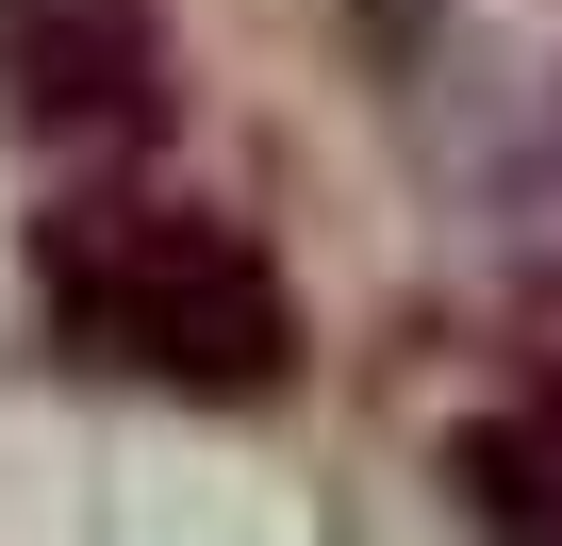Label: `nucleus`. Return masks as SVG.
<instances>
[{
	"instance_id": "obj_1",
	"label": "nucleus",
	"mask_w": 562,
	"mask_h": 546,
	"mask_svg": "<svg viewBox=\"0 0 562 546\" xmlns=\"http://www.w3.org/2000/svg\"><path fill=\"white\" fill-rule=\"evenodd\" d=\"M50 315H67V348H100V365H149V381H199V398H232V381H281V282L215 232V215H67L50 232Z\"/></svg>"
},
{
	"instance_id": "obj_2",
	"label": "nucleus",
	"mask_w": 562,
	"mask_h": 546,
	"mask_svg": "<svg viewBox=\"0 0 562 546\" xmlns=\"http://www.w3.org/2000/svg\"><path fill=\"white\" fill-rule=\"evenodd\" d=\"M0 83L34 133H149V0H0Z\"/></svg>"
},
{
	"instance_id": "obj_3",
	"label": "nucleus",
	"mask_w": 562,
	"mask_h": 546,
	"mask_svg": "<svg viewBox=\"0 0 562 546\" xmlns=\"http://www.w3.org/2000/svg\"><path fill=\"white\" fill-rule=\"evenodd\" d=\"M496 464H513V480H496V497H513V513H529V546H562V398H546V414H529V431H513V447H496Z\"/></svg>"
}]
</instances>
